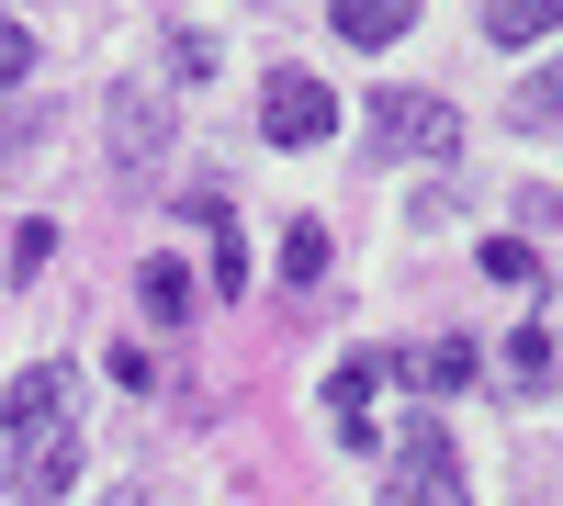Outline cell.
<instances>
[{"label":"cell","instance_id":"6da1fadb","mask_svg":"<svg viewBox=\"0 0 563 506\" xmlns=\"http://www.w3.org/2000/svg\"><path fill=\"white\" fill-rule=\"evenodd\" d=\"M79 372L68 360H34V372L0 394V495H68V473H79Z\"/></svg>","mask_w":563,"mask_h":506},{"label":"cell","instance_id":"7a4b0ae2","mask_svg":"<svg viewBox=\"0 0 563 506\" xmlns=\"http://www.w3.org/2000/svg\"><path fill=\"white\" fill-rule=\"evenodd\" d=\"M384 506H462V462H451V428L417 405L395 428V473H384Z\"/></svg>","mask_w":563,"mask_h":506},{"label":"cell","instance_id":"3957f363","mask_svg":"<svg viewBox=\"0 0 563 506\" xmlns=\"http://www.w3.org/2000/svg\"><path fill=\"white\" fill-rule=\"evenodd\" d=\"M327 124H339V90H327L316 68H271L260 79V135L271 147H316Z\"/></svg>","mask_w":563,"mask_h":506},{"label":"cell","instance_id":"277c9868","mask_svg":"<svg viewBox=\"0 0 563 506\" xmlns=\"http://www.w3.org/2000/svg\"><path fill=\"white\" fill-rule=\"evenodd\" d=\"M372 124H384V147H406V158H451L462 147V113L440 102V90H384Z\"/></svg>","mask_w":563,"mask_h":506},{"label":"cell","instance_id":"5b68a950","mask_svg":"<svg viewBox=\"0 0 563 506\" xmlns=\"http://www.w3.org/2000/svg\"><path fill=\"white\" fill-rule=\"evenodd\" d=\"M169 158V113L158 90H113V169H158Z\"/></svg>","mask_w":563,"mask_h":506},{"label":"cell","instance_id":"8992f818","mask_svg":"<svg viewBox=\"0 0 563 506\" xmlns=\"http://www.w3.org/2000/svg\"><path fill=\"white\" fill-rule=\"evenodd\" d=\"M372 383H384V360H339V372H327V428L350 450H372Z\"/></svg>","mask_w":563,"mask_h":506},{"label":"cell","instance_id":"52a82bcc","mask_svg":"<svg viewBox=\"0 0 563 506\" xmlns=\"http://www.w3.org/2000/svg\"><path fill=\"white\" fill-rule=\"evenodd\" d=\"M474 372H485V360H474V338H429L417 360H395V383H429V394H462Z\"/></svg>","mask_w":563,"mask_h":506},{"label":"cell","instance_id":"ba28073f","mask_svg":"<svg viewBox=\"0 0 563 506\" xmlns=\"http://www.w3.org/2000/svg\"><path fill=\"white\" fill-rule=\"evenodd\" d=\"M563 34V0H485V45H541Z\"/></svg>","mask_w":563,"mask_h":506},{"label":"cell","instance_id":"9c48e42d","mask_svg":"<svg viewBox=\"0 0 563 506\" xmlns=\"http://www.w3.org/2000/svg\"><path fill=\"white\" fill-rule=\"evenodd\" d=\"M339 34L350 45H395V34H417V0H339Z\"/></svg>","mask_w":563,"mask_h":506},{"label":"cell","instance_id":"30bf717a","mask_svg":"<svg viewBox=\"0 0 563 506\" xmlns=\"http://www.w3.org/2000/svg\"><path fill=\"white\" fill-rule=\"evenodd\" d=\"M135 293H147V315L180 327V315H192V270H180V259H147V270H135Z\"/></svg>","mask_w":563,"mask_h":506},{"label":"cell","instance_id":"8fae6325","mask_svg":"<svg viewBox=\"0 0 563 506\" xmlns=\"http://www.w3.org/2000/svg\"><path fill=\"white\" fill-rule=\"evenodd\" d=\"M316 270H327V225L305 214V225H294V237H282V282H294V293H305V282H316Z\"/></svg>","mask_w":563,"mask_h":506},{"label":"cell","instance_id":"7c38bea8","mask_svg":"<svg viewBox=\"0 0 563 506\" xmlns=\"http://www.w3.org/2000/svg\"><path fill=\"white\" fill-rule=\"evenodd\" d=\"M507 113H519V124H552V113H563V57H552V68H530V79H519V102H507Z\"/></svg>","mask_w":563,"mask_h":506},{"label":"cell","instance_id":"4fadbf2b","mask_svg":"<svg viewBox=\"0 0 563 506\" xmlns=\"http://www.w3.org/2000/svg\"><path fill=\"white\" fill-rule=\"evenodd\" d=\"M249 293V248H238V225L214 214V304H238Z\"/></svg>","mask_w":563,"mask_h":506},{"label":"cell","instance_id":"5bb4252c","mask_svg":"<svg viewBox=\"0 0 563 506\" xmlns=\"http://www.w3.org/2000/svg\"><path fill=\"white\" fill-rule=\"evenodd\" d=\"M45 259H57V225H45V214H34V225H23V237H12V282H34V270H45Z\"/></svg>","mask_w":563,"mask_h":506},{"label":"cell","instance_id":"9a60e30c","mask_svg":"<svg viewBox=\"0 0 563 506\" xmlns=\"http://www.w3.org/2000/svg\"><path fill=\"white\" fill-rule=\"evenodd\" d=\"M507 372L541 383V372H552V327H519V338H507Z\"/></svg>","mask_w":563,"mask_h":506},{"label":"cell","instance_id":"2e32d148","mask_svg":"<svg viewBox=\"0 0 563 506\" xmlns=\"http://www.w3.org/2000/svg\"><path fill=\"white\" fill-rule=\"evenodd\" d=\"M485 282H541V259H530L519 237H496V248H485Z\"/></svg>","mask_w":563,"mask_h":506},{"label":"cell","instance_id":"e0dca14e","mask_svg":"<svg viewBox=\"0 0 563 506\" xmlns=\"http://www.w3.org/2000/svg\"><path fill=\"white\" fill-rule=\"evenodd\" d=\"M23 68H34V34H23V23H12V12H0V90H12V79H23Z\"/></svg>","mask_w":563,"mask_h":506},{"label":"cell","instance_id":"ac0fdd59","mask_svg":"<svg viewBox=\"0 0 563 506\" xmlns=\"http://www.w3.org/2000/svg\"><path fill=\"white\" fill-rule=\"evenodd\" d=\"M12 12H23V0H12Z\"/></svg>","mask_w":563,"mask_h":506}]
</instances>
